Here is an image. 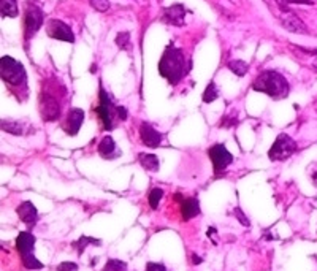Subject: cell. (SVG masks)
Listing matches in <instances>:
<instances>
[{"label":"cell","mask_w":317,"mask_h":271,"mask_svg":"<svg viewBox=\"0 0 317 271\" xmlns=\"http://www.w3.org/2000/svg\"><path fill=\"white\" fill-rule=\"evenodd\" d=\"M89 3L92 8H96L97 11H106L110 8V0H89Z\"/></svg>","instance_id":"cell-27"},{"label":"cell","mask_w":317,"mask_h":271,"mask_svg":"<svg viewBox=\"0 0 317 271\" xmlns=\"http://www.w3.org/2000/svg\"><path fill=\"white\" fill-rule=\"evenodd\" d=\"M145 271H167L164 263H156V262H149L146 265V270Z\"/></svg>","instance_id":"cell-31"},{"label":"cell","mask_w":317,"mask_h":271,"mask_svg":"<svg viewBox=\"0 0 317 271\" xmlns=\"http://www.w3.org/2000/svg\"><path fill=\"white\" fill-rule=\"evenodd\" d=\"M313 181H314V184L317 186V168L313 172Z\"/></svg>","instance_id":"cell-33"},{"label":"cell","mask_w":317,"mask_h":271,"mask_svg":"<svg viewBox=\"0 0 317 271\" xmlns=\"http://www.w3.org/2000/svg\"><path fill=\"white\" fill-rule=\"evenodd\" d=\"M0 74H2V79L6 84L15 87L25 86L27 73L24 70L23 64L10 56H3L0 59Z\"/></svg>","instance_id":"cell-3"},{"label":"cell","mask_w":317,"mask_h":271,"mask_svg":"<svg viewBox=\"0 0 317 271\" xmlns=\"http://www.w3.org/2000/svg\"><path fill=\"white\" fill-rule=\"evenodd\" d=\"M102 271H127V263L118 259H111L106 262V265L103 267Z\"/></svg>","instance_id":"cell-25"},{"label":"cell","mask_w":317,"mask_h":271,"mask_svg":"<svg viewBox=\"0 0 317 271\" xmlns=\"http://www.w3.org/2000/svg\"><path fill=\"white\" fill-rule=\"evenodd\" d=\"M140 137H141V141H143V145L147 148H159L162 143V138H164L162 133H159L156 128L147 123H143L140 125Z\"/></svg>","instance_id":"cell-13"},{"label":"cell","mask_w":317,"mask_h":271,"mask_svg":"<svg viewBox=\"0 0 317 271\" xmlns=\"http://www.w3.org/2000/svg\"><path fill=\"white\" fill-rule=\"evenodd\" d=\"M2 128L5 132L13 133V135H24L25 132V125L24 123H19V121H2Z\"/></svg>","instance_id":"cell-21"},{"label":"cell","mask_w":317,"mask_h":271,"mask_svg":"<svg viewBox=\"0 0 317 271\" xmlns=\"http://www.w3.org/2000/svg\"><path fill=\"white\" fill-rule=\"evenodd\" d=\"M84 123V111L81 110V108H72L67 114V119H65V132L72 135V137H75L78 135L79 128H81V124Z\"/></svg>","instance_id":"cell-12"},{"label":"cell","mask_w":317,"mask_h":271,"mask_svg":"<svg viewBox=\"0 0 317 271\" xmlns=\"http://www.w3.org/2000/svg\"><path fill=\"white\" fill-rule=\"evenodd\" d=\"M162 197H164V191H162V189H159V187H154L152 191L149 192V197H147V201H149V206H151L152 209H157Z\"/></svg>","instance_id":"cell-24"},{"label":"cell","mask_w":317,"mask_h":271,"mask_svg":"<svg viewBox=\"0 0 317 271\" xmlns=\"http://www.w3.org/2000/svg\"><path fill=\"white\" fill-rule=\"evenodd\" d=\"M184 18H186V8L184 5L181 3H174L171 6L164 10V16H162V21L171 25H184Z\"/></svg>","instance_id":"cell-11"},{"label":"cell","mask_w":317,"mask_h":271,"mask_svg":"<svg viewBox=\"0 0 317 271\" xmlns=\"http://www.w3.org/2000/svg\"><path fill=\"white\" fill-rule=\"evenodd\" d=\"M116 45L121 49H129L130 48V33L129 32H119L116 37Z\"/></svg>","instance_id":"cell-26"},{"label":"cell","mask_w":317,"mask_h":271,"mask_svg":"<svg viewBox=\"0 0 317 271\" xmlns=\"http://www.w3.org/2000/svg\"><path fill=\"white\" fill-rule=\"evenodd\" d=\"M40 113L45 121H56L60 114V105L56 97L48 92H42L40 96Z\"/></svg>","instance_id":"cell-9"},{"label":"cell","mask_w":317,"mask_h":271,"mask_svg":"<svg viewBox=\"0 0 317 271\" xmlns=\"http://www.w3.org/2000/svg\"><path fill=\"white\" fill-rule=\"evenodd\" d=\"M16 213L27 227H33L38 221V213L37 208L32 201H23L21 205L16 208Z\"/></svg>","instance_id":"cell-14"},{"label":"cell","mask_w":317,"mask_h":271,"mask_svg":"<svg viewBox=\"0 0 317 271\" xmlns=\"http://www.w3.org/2000/svg\"><path fill=\"white\" fill-rule=\"evenodd\" d=\"M43 25V11L37 5H29L25 10V21H24V38L30 40Z\"/></svg>","instance_id":"cell-7"},{"label":"cell","mask_w":317,"mask_h":271,"mask_svg":"<svg viewBox=\"0 0 317 271\" xmlns=\"http://www.w3.org/2000/svg\"><path fill=\"white\" fill-rule=\"evenodd\" d=\"M138 160H140V164L141 167L145 168V170L147 172H159V168H160V162L157 159V155H154V154H146V152H141L138 155Z\"/></svg>","instance_id":"cell-18"},{"label":"cell","mask_w":317,"mask_h":271,"mask_svg":"<svg viewBox=\"0 0 317 271\" xmlns=\"http://www.w3.org/2000/svg\"><path fill=\"white\" fill-rule=\"evenodd\" d=\"M97 151L103 159H114V157H118V155H119L116 143H114V140L110 137V135H106V137L102 138V141L98 143Z\"/></svg>","instance_id":"cell-17"},{"label":"cell","mask_w":317,"mask_h":271,"mask_svg":"<svg viewBox=\"0 0 317 271\" xmlns=\"http://www.w3.org/2000/svg\"><path fill=\"white\" fill-rule=\"evenodd\" d=\"M159 73L164 76L168 83L176 86L181 83L187 73L186 67V56L179 48L173 45H168L167 49L162 54V59L159 62Z\"/></svg>","instance_id":"cell-1"},{"label":"cell","mask_w":317,"mask_h":271,"mask_svg":"<svg viewBox=\"0 0 317 271\" xmlns=\"http://www.w3.org/2000/svg\"><path fill=\"white\" fill-rule=\"evenodd\" d=\"M94 111L98 114L100 121L105 127V130H111L114 127V118L119 119V106L113 105V101L103 89V84H98V105L94 108Z\"/></svg>","instance_id":"cell-4"},{"label":"cell","mask_w":317,"mask_h":271,"mask_svg":"<svg viewBox=\"0 0 317 271\" xmlns=\"http://www.w3.org/2000/svg\"><path fill=\"white\" fill-rule=\"evenodd\" d=\"M57 271H78V265L75 262H62L57 265Z\"/></svg>","instance_id":"cell-29"},{"label":"cell","mask_w":317,"mask_h":271,"mask_svg":"<svg viewBox=\"0 0 317 271\" xmlns=\"http://www.w3.org/2000/svg\"><path fill=\"white\" fill-rule=\"evenodd\" d=\"M252 89L262 94H267V96L273 99H282L289 96V89L291 87H289V81L286 79V76H282L279 72L265 70L254 79Z\"/></svg>","instance_id":"cell-2"},{"label":"cell","mask_w":317,"mask_h":271,"mask_svg":"<svg viewBox=\"0 0 317 271\" xmlns=\"http://www.w3.org/2000/svg\"><path fill=\"white\" fill-rule=\"evenodd\" d=\"M281 24L286 30L292 32V33H308V27L305 23L295 15V13H286V15L281 16Z\"/></svg>","instance_id":"cell-15"},{"label":"cell","mask_w":317,"mask_h":271,"mask_svg":"<svg viewBox=\"0 0 317 271\" xmlns=\"http://www.w3.org/2000/svg\"><path fill=\"white\" fill-rule=\"evenodd\" d=\"M16 247L21 254L23 265L27 270H42L43 263L37 260V257L33 255V247H35V236L29 232H21L16 238Z\"/></svg>","instance_id":"cell-5"},{"label":"cell","mask_w":317,"mask_h":271,"mask_svg":"<svg viewBox=\"0 0 317 271\" xmlns=\"http://www.w3.org/2000/svg\"><path fill=\"white\" fill-rule=\"evenodd\" d=\"M72 246L76 249V252L81 255L86 250L87 246H102V241L97 238H92V236H81L76 241L72 243Z\"/></svg>","instance_id":"cell-19"},{"label":"cell","mask_w":317,"mask_h":271,"mask_svg":"<svg viewBox=\"0 0 317 271\" xmlns=\"http://www.w3.org/2000/svg\"><path fill=\"white\" fill-rule=\"evenodd\" d=\"M238 124V118H237V114L235 116H225L224 119H222V123H220V127H225V128H232Z\"/></svg>","instance_id":"cell-28"},{"label":"cell","mask_w":317,"mask_h":271,"mask_svg":"<svg viewBox=\"0 0 317 271\" xmlns=\"http://www.w3.org/2000/svg\"><path fill=\"white\" fill-rule=\"evenodd\" d=\"M228 69L237 74V76H244L249 70V65L244 60H232V62H228Z\"/></svg>","instance_id":"cell-22"},{"label":"cell","mask_w":317,"mask_h":271,"mask_svg":"<svg viewBox=\"0 0 317 271\" xmlns=\"http://www.w3.org/2000/svg\"><path fill=\"white\" fill-rule=\"evenodd\" d=\"M208 155H210V159L213 162V168L216 174L224 172L233 162V155L227 151V148L224 145H214L211 149H208Z\"/></svg>","instance_id":"cell-8"},{"label":"cell","mask_w":317,"mask_h":271,"mask_svg":"<svg viewBox=\"0 0 317 271\" xmlns=\"http://www.w3.org/2000/svg\"><path fill=\"white\" fill-rule=\"evenodd\" d=\"M218 97H219V89L211 81V83L206 86V89L203 92V101H205V103H211V101H214Z\"/></svg>","instance_id":"cell-23"},{"label":"cell","mask_w":317,"mask_h":271,"mask_svg":"<svg viewBox=\"0 0 317 271\" xmlns=\"http://www.w3.org/2000/svg\"><path fill=\"white\" fill-rule=\"evenodd\" d=\"M192 262H194V263H201V262H203V259H200L198 255L194 254V255H192Z\"/></svg>","instance_id":"cell-32"},{"label":"cell","mask_w":317,"mask_h":271,"mask_svg":"<svg viewBox=\"0 0 317 271\" xmlns=\"http://www.w3.org/2000/svg\"><path fill=\"white\" fill-rule=\"evenodd\" d=\"M198 214H200V201L197 198L191 197L181 201V216H183V221H191Z\"/></svg>","instance_id":"cell-16"},{"label":"cell","mask_w":317,"mask_h":271,"mask_svg":"<svg viewBox=\"0 0 317 271\" xmlns=\"http://www.w3.org/2000/svg\"><path fill=\"white\" fill-rule=\"evenodd\" d=\"M0 11H2L3 18H16L18 16L16 0H0Z\"/></svg>","instance_id":"cell-20"},{"label":"cell","mask_w":317,"mask_h":271,"mask_svg":"<svg viewBox=\"0 0 317 271\" xmlns=\"http://www.w3.org/2000/svg\"><path fill=\"white\" fill-rule=\"evenodd\" d=\"M233 214H235V218H237V219H238L244 227H249V225H251V222H249V219L244 216V213L241 211V208H235V209H233Z\"/></svg>","instance_id":"cell-30"},{"label":"cell","mask_w":317,"mask_h":271,"mask_svg":"<svg viewBox=\"0 0 317 271\" xmlns=\"http://www.w3.org/2000/svg\"><path fill=\"white\" fill-rule=\"evenodd\" d=\"M278 2H282V0H278Z\"/></svg>","instance_id":"cell-34"},{"label":"cell","mask_w":317,"mask_h":271,"mask_svg":"<svg viewBox=\"0 0 317 271\" xmlns=\"http://www.w3.org/2000/svg\"><path fill=\"white\" fill-rule=\"evenodd\" d=\"M46 32L54 40H60V42H67V43L75 42V35H73L72 29L65 23L59 21V19H51L48 25H46Z\"/></svg>","instance_id":"cell-10"},{"label":"cell","mask_w":317,"mask_h":271,"mask_svg":"<svg viewBox=\"0 0 317 271\" xmlns=\"http://www.w3.org/2000/svg\"><path fill=\"white\" fill-rule=\"evenodd\" d=\"M316 65H317V64H316Z\"/></svg>","instance_id":"cell-35"},{"label":"cell","mask_w":317,"mask_h":271,"mask_svg":"<svg viewBox=\"0 0 317 271\" xmlns=\"http://www.w3.org/2000/svg\"><path fill=\"white\" fill-rule=\"evenodd\" d=\"M296 149H298V146H296L295 140L292 137H289L287 133H281L276 137L273 146L269 148L268 157L273 162H281V160H286L291 157Z\"/></svg>","instance_id":"cell-6"}]
</instances>
